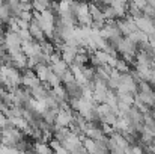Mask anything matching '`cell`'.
<instances>
[{"label": "cell", "mask_w": 155, "mask_h": 154, "mask_svg": "<svg viewBox=\"0 0 155 154\" xmlns=\"http://www.w3.org/2000/svg\"><path fill=\"white\" fill-rule=\"evenodd\" d=\"M20 9H21V11H29V12H32V11H33L32 2H20Z\"/></svg>", "instance_id": "83f0119b"}, {"label": "cell", "mask_w": 155, "mask_h": 154, "mask_svg": "<svg viewBox=\"0 0 155 154\" xmlns=\"http://www.w3.org/2000/svg\"><path fill=\"white\" fill-rule=\"evenodd\" d=\"M33 73H35V76L38 77V80H39L41 83H47L48 76L51 74V68H50V65L38 63V65H36V68L33 70Z\"/></svg>", "instance_id": "8fae6325"}, {"label": "cell", "mask_w": 155, "mask_h": 154, "mask_svg": "<svg viewBox=\"0 0 155 154\" xmlns=\"http://www.w3.org/2000/svg\"><path fill=\"white\" fill-rule=\"evenodd\" d=\"M54 154H69V153H68V151H66L63 147H60L59 150H56V151H54Z\"/></svg>", "instance_id": "f546056e"}, {"label": "cell", "mask_w": 155, "mask_h": 154, "mask_svg": "<svg viewBox=\"0 0 155 154\" xmlns=\"http://www.w3.org/2000/svg\"><path fill=\"white\" fill-rule=\"evenodd\" d=\"M114 49L116 51H119V53H122V56H136V53H137V46L136 44H133L128 38H120L119 41H117V44L114 46Z\"/></svg>", "instance_id": "277c9868"}, {"label": "cell", "mask_w": 155, "mask_h": 154, "mask_svg": "<svg viewBox=\"0 0 155 154\" xmlns=\"http://www.w3.org/2000/svg\"><path fill=\"white\" fill-rule=\"evenodd\" d=\"M32 8H33V12L42 14L45 11H50V2H47V0H36V2L32 3Z\"/></svg>", "instance_id": "2e32d148"}, {"label": "cell", "mask_w": 155, "mask_h": 154, "mask_svg": "<svg viewBox=\"0 0 155 154\" xmlns=\"http://www.w3.org/2000/svg\"><path fill=\"white\" fill-rule=\"evenodd\" d=\"M17 18H20V20H23V21H26V23H30V21L33 20V12L21 11V12H20V15H18Z\"/></svg>", "instance_id": "484cf974"}, {"label": "cell", "mask_w": 155, "mask_h": 154, "mask_svg": "<svg viewBox=\"0 0 155 154\" xmlns=\"http://www.w3.org/2000/svg\"><path fill=\"white\" fill-rule=\"evenodd\" d=\"M148 6H151L152 9L155 11V0H151V2H148Z\"/></svg>", "instance_id": "4dcf8cb0"}, {"label": "cell", "mask_w": 155, "mask_h": 154, "mask_svg": "<svg viewBox=\"0 0 155 154\" xmlns=\"http://www.w3.org/2000/svg\"><path fill=\"white\" fill-rule=\"evenodd\" d=\"M30 95H32V98L36 100V101H44V100L50 95V88L47 86V83H45V85L41 83L39 86H36L35 89L30 91Z\"/></svg>", "instance_id": "7c38bea8"}, {"label": "cell", "mask_w": 155, "mask_h": 154, "mask_svg": "<svg viewBox=\"0 0 155 154\" xmlns=\"http://www.w3.org/2000/svg\"><path fill=\"white\" fill-rule=\"evenodd\" d=\"M0 145H2V136H0Z\"/></svg>", "instance_id": "836d02e7"}, {"label": "cell", "mask_w": 155, "mask_h": 154, "mask_svg": "<svg viewBox=\"0 0 155 154\" xmlns=\"http://www.w3.org/2000/svg\"><path fill=\"white\" fill-rule=\"evenodd\" d=\"M81 73H83L84 79H86L89 83L95 80V68H92L91 65H84V67H81Z\"/></svg>", "instance_id": "44dd1931"}, {"label": "cell", "mask_w": 155, "mask_h": 154, "mask_svg": "<svg viewBox=\"0 0 155 154\" xmlns=\"http://www.w3.org/2000/svg\"><path fill=\"white\" fill-rule=\"evenodd\" d=\"M108 5L114 9L116 20H122V18H125V17H127V14H128V3H127V2L116 0V2H110Z\"/></svg>", "instance_id": "9c48e42d"}, {"label": "cell", "mask_w": 155, "mask_h": 154, "mask_svg": "<svg viewBox=\"0 0 155 154\" xmlns=\"http://www.w3.org/2000/svg\"><path fill=\"white\" fill-rule=\"evenodd\" d=\"M11 56V67H14L15 70H26L27 67V57L24 56L23 51H17V53H12L9 54Z\"/></svg>", "instance_id": "52a82bcc"}, {"label": "cell", "mask_w": 155, "mask_h": 154, "mask_svg": "<svg viewBox=\"0 0 155 154\" xmlns=\"http://www.w3.org/2000/svg\"><path fill=\"white\" fill-rule=\"evenodd\" d=\"M50 94H51V97L57 101V104L60 106L62 103L68 101L69 98H68V94H66V89H65V86H57V88H53L50 89Z\"/></svg>", "instance_id": "4fadbf2b"}, {"label": "cell", "mask_w": 155, "mask_h": 154, "mask_svg": "<svg viewBox=\"0 0 155 154\" xmlns=\"http://www.w3.org/2000/svg\"><path fill=\"white\" fill-rule=\"evenodd\" d=\"M95 112H97V115H98V118L100 119H103V118H105L111 110H110V107L105 104V103H103V104H97V107H95Z\"/></svg>", "instance_id": "603a6c76"}, {"label": "cell", "mask_w": 155, "mask_h": 154, "mask_svg": "<svg viewBox=\"0 0 155 154\" xmlns=\"http://www.w3.org/2000/svg\"><path fill=\"white\" fill-rule=\"evenodd\" d=\"M59 51H60L62 60L66 62L68 65H71V63H74V60H75V56H77V53H78V49H75V47H69V46L63 44V47H62Z\"/></svg>", "instance_id": "ba28073f"}, {"label": "cell", "mask_w": 155, "mask_h": 154, "mask_svg": "<svg viewBox=\"0 0 155 154\" xmlns=\"http://www.w3.org/2000/svg\"><path fill=\"white\" fill-rule=\"evenodd\" d=\"M114 70H116L117 73H120V74H127V73H130V65H128L124 59H117Z\"/></svg>", "instance_id": "cb8c5ba5"}, {"label": "cell", "mask_w": 155, "mask_h": 154, "mask_svg": "<svg viewBox=\"0 0 155 154\" xmlns=\"http://www.w3.org/2000/svg\"><path fill=\"white\" fill-rule=\"evenodd\" d=\"M2 6H3V2H0V8H2Z\"/></svg>", "instance_id": "d6a6232c"}, {"label": "cell", "mask_w": 155, "mask_h": 154, "mask_svg": "<svg viewBox=\"0 0 155 154\" xmlns=\"http://www.w3.org/2000/svg\"><path fill=\"white\" fill-rule=\"evenodd\" d=\"M29 32H30V36H32V39L35 41V43H44L45 41V35H44V32L41 30V27L38 26V23L35 21V20H32L30 21V24H29Z\"/></svg>", "instance_id": "30bf717a"}, {"label": "cell", "mask_w": 155, "mask_h": 154, "mask_svg": "<svg viewBox=\"0 0 155 154\" xmlns=\"http://www.w3.org/2000/svg\"><path fill=\"white\" fill-rule=\"evenodd\" d=\"M65 89H66L68 98H78V97H81V86H78L75 82H71V83L65 85Z\"/></svg>", "instance_id": "5bb4252c"}, {"label": "cell", "mask_w": 155, "mask_h": 154, "mask_svg": "<svg viewBox=\"0 0 155 154\" xmlns=\"http://www.w3.org/2000/svg\"><path fill=\"white\" fill-rule=\"evenodd\" d=\"M50 68H51V73H54L59 79H62V76L69 70V65H68L66 62H63V60H59V62L50 65Z\"/></svg>", "instance_id": "9a60e30c"}, {"label": "cell", "mask_w": 155, "mask_h": 154, "mask_svg": "<svg viewBox=\"0 0 155 154\" xmlns=\"http://www.w3.org/2000/svg\"><path fill=\"white\" fill-rule=\"evenodd\" d=\"M24 154H36V153H35L33 150H27V151H26V153H24Z\"/></svg>", "instance_id": "1f68e13d"}, {"label": "cell", "mask_w": 155, "mask_h": 154, "mask_svg": "<svg viewBox=\"0 0 155 154\" xmlns=\"http://www.w3.org/2000/svg\"><path fill=\"white\" fill-rule=\"evenodd\" d=\"M74 63H75L77 67H84V65H87V63H89V54H87V51L78 50Z\"/></svg>", "instance_id": "ac0fdd59"}, {"label": "cell", "mask_w": 155, "mask_h": 154, "mask_svg": "<svg viewBox=\"0 0 155 154\" xmlns=\"http://www.w3.org/2000/svg\"><path fill=\"white\" fill-rule=\"evenodd\" d=\"M133 5H134V8L136 9H139L140 12L145 9V6L148 5V2H145V0H136V2H133Z\"/></svg>", "instance_id": "4316f807"}, {"label": "cell", "mask_w": 155, "mask_h": 154, "mask_svg": "<svg viewBox=\"0 0 155 154\" xmlns=\"http://www.w3.org/2000/svg\"><path fill=\"white\" fill-rule=\"evenodd\" d=\"M6 125H8V118L3 115V112H0V130L5 128Z\"/></svg>", "instance_id": "f1b7e54d"}, {"label": "cell", "mask_w": 155, "mask_h": 154, "mask_svg": "<svg viewBox=\"0 0 155 154\" xmlns=\"http://www.w3.org/2000/svg\"><path fill=\"white\" fill-rule=\"evenodd\" d=\"M21 51L24 53V56L29 59V57H36L39 53H41V46L39 43H35V41H29V43H23L21 44Z\"/></svg>", "instance_id": "8992f818"}, {"label": "cell", "mask_w": 155, "mask_h": 154, "mask_svg": "<svg viewBox=\"0 0 155 154\" xmlns=\"http://www.w3.org/2000/svg\"><path fill=\"white\" fill-rule=\"evenodd\" d=\"M12 17V14H11V9L8 8V5L6 3H3V6L0 8V23L2 24H6L8 21H9V18Z\"/></svg>", "instance_id": "7402d4cb"}, {"label": "cell", "mask_w": 155, "mask_h": 154, "mask_svg": "<svg viewBox=\"0 0 155 154\" xmlns=\"http://www.w3.org/2000/svg\"><path fill=\"white\" fill-rule=\"evenodd\" d=\"M92 56L97 59V62H98L100 67L107 65V62H108V59H110V54L105 53V51H103V50H95L94 53H92Z\"/></svg>", "instance_id": "e0dca14e"}, {"label": "cell", "mask_w": 155, "mask_h": 154, "mask_svg": "<svg viewBox=\"0 0 155 154\" xmlns=\"http://www.w3.org/2000/svg\"><path fill=\"white\" fill-rule=\"evenodd\" d=\"M62 85V82H60V79L54 74V73H51L50 76H48V80H47V86L48 88H57V86H60Z\"/></svg>", "instance_id": "d4e9b609"}, {"label": "cell", "mask_w": 155, "mask_h": 154, "mask_svg": "<svg viewBox=\"0 0 155 154\" xmlns=\"http://www.w3.org/2000/svg\"><path fill=\"white\" fill-rule=\"evenodd\" d=\"M116 97H117L119 103H124V104H128V106L133 107V104H134V95H131L128 92H116Z\"/></svg>", "instance_id": "ffe728a7"}, {"label": "cell", "mask_w": 155, "mask_h": 154, "mask_svg": "<svg viewBox=\"0 0 155 154\" xmlns=\"http://www.w3.org/2000/svg\"><path fill=\"white\" fill-rule=\"evenodd\" d=\"M74 113L75 112H72L71 107L69 109H59V112L56 115L54 125L56 127H62V128H68L71 121H72V118H74Z\"/></svg>", "instance_id": "7a4b0ae2"}, {"label": "cell", "mask_w": 155, "mask_h": 154, "mask_svg": "<svg viewBox=\"0 0 155 154\" xmlns=\"http://www.w3.org/2000/svg\"><path fill=\"white\" fill-rule=\"evenodd\" d=\"M72 12L75 15L77 24H80V27H91L92 24V18L89 14V5L81 2V3H72Z\"/></svg>", "instance_id": "6da1fadb"}, {"label": "cell", "mask_w": 155, "mask_h": 154, "mask_svg": "<svg viewBox=\"0 0 155 154\" xmlns=\"http://www.w3.org/2000/svg\"><path fill=\"white\" fill-rule=\"evenodd\" d=\"M39 85H41V82L38 80V77L35 76V73L32 70H27L26 68V71L21 74V88L32 91V89H35Z\"/></svg>", "instance_id": "3957f363"}, {"label": "cell", "mask_w": 155, "mask_h": 154, "mask_svg": "<svg viewBox=\"0 0 155 154\" xmlns=\"http://www.w3.org/2000/svg\"><path fill=\"white\" fill-rule=\"evenodd\" d=\"M134 23H136V27L137 30L146 33V35H151L154 32V20L145 17V15H140L137 18H134Z\"/></svg>", "instance_id": "5b68a950"}, {"label": "cell", "mask_w": 155, "mask_h": 154, "mask_svg": "<svg viewBox=\"0 0 155 154\" xmlns=\"http://www.w3.org/2000/svg\"><path fill=\"white\" fill-rule=\"evenodd\" d=\"M83 148L86 150L87 154H94V153H97V150H98V144L95 141H92V139L83 138Z\"/></svg>", "instance_id": "d6986e66"}]
</instances>
